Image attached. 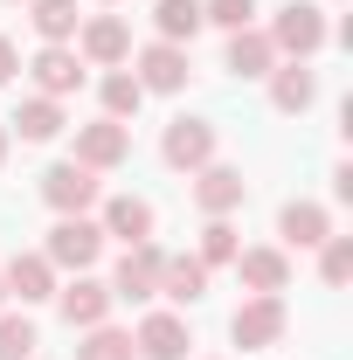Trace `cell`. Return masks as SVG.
<instances>
[{"mask_svg": "<svg viewBox=\"0 0 353 360\" xmlns=\"http://www.w3.org/2000/svg\"><path fill=\"white\" fill-rule=\"evenodd\" d=\"M236 277L257 291V298H277L291 284V257L284 250H236Z\"/></svg>", "mask_w": 353, "mask_h": 360, "instance_id": "obj_15", "label": "cell"}, {"mask_svg": "<svg viewBox=\"0 0 353 360\" xmlns=\"http://www.w3.org/2000/svg\"><path fill=\"white\" fill-rule=\"evenodd\" d=\"M160 153H167V167H180V174H201V167H215V125L208 118H174L167 139H160Z\"/></svg>", "mask_w": 353, "mask_h": 360, "instance_id": "obj_6", "label": "cell"}, {"mask_svg": "<svg viewBox=\"0 0 353 360\" xmlns=\"http://www.w3.org/2000/svg\"><path fill=\"white\" fill-rule=\"evenodd\" d=\"M277 236H284L291 250H319V243L333 236V215H326L319 201H291V208L277 215Z\"/></svg>", "mask_w": 353, "mask_h": 360, "instance_id": "obj_19", "label": "cell"}, {"mask_svg": "<svg viewBox=\"0 0 353 360\" xmlns=\"http://www.w3.org/2000/svg\"><path fill=\"white\" fill-rule=\"evenodd\" d=\"M326 14L312 7V0H291V7H277V21H270V49L277 56H291V63H305V56H319L326 49Z\"/></svg>", "mask_w": 353, "mask_h": 360, "instance_id": "obj_1", "label": "cell"}, {"mask_svg": "<svg viewBox=\"0 0 353 360\" xmlns=\"http://www.w3.org/2000/svg\"><path fill=\"white\" fill-rule=\"evenodd\" d=\"M56 270H90L104 257V229L90 222V215H63V222L49 229V250H42Z\"/></svg>", "mask_w": 353, "mask_h": 360, "instance_id": "obj_3", "label": "cell"}, {"mask_svg": "<svg viewBox=\"0 0 353 360\" xmlns=\"http://www.w3.org/2000/svg\"><path fill=\"white\" fill-rule=\"evenodd\" d=\"M0 305H7V284H0Z\"/></svg>", "mask_w": 353, "mask_h": 360, "instance_id": "obj_32", "label": "cell"}, {"mask_svg": "<svg viewBox=\"0 0 353 360\" xmlns=\"http://www.w3.org/2000/svg\"><path fill=\"white\" fill-rule=\"evenodd\" d=\"M284 298H250V305H236V319H229V340L243 347V354H264V347H277L284 340Z\"/></svg>", "mask_w": 353, "mask_h": 360, "instance_id": "obj_5", "label": "cell"}, {"mask_svg": "<svg viewBox=\"0 0 353 360\" xmlns=\"http://www.w3.org/2000/svg\"><path fill=\"white\" fill-rule=\"evenodd\" d=\"M132 77H139V90H187V49L180 42H146Z\"/></svg>", "mask_w": 353, "mask_h": 360, "instance_id": "obj_11", "label": "cell"}, {"mask_svg": "<svg viewBox=\"0 0 353 360\" xmlns=\"http://www.w3.org/2000/svg\"><path fill=\"white\" fill-rule=\"evenodd\" d=\"M56 305H63V319H70V326H104V319H111V284H97V277H84V270H77V284H70V291H56Z\"/></svg>", "mask_w": 353, "mask_h": 360, "instance_id": "obj_16", "label": "cell"}, {"mask_svg": "<svg viewBox=\"0 0 353 360\" xmlns=\"http://www.w3.org/2000/svg\"><path fill=\"white\" fill-rule=\"evenodd\" d=\"M97 97H104V118H118V125H125V118H139V104H146V90H139L132 70H111Z\"/></svg>", "mask_w": 353, "mask_h": 360, "instance_id": "obj_24", "label": "cell"}, {"mask_svg": "<svg viewBox=\"0 0 353 360\" xmlns=\"http://www.w3.org/2000/svg\"><path fill=\"white\" fill-rule=\"evenodd\" d=\"M14 70H21V49H14V42H7V35H0V84H7Z\"/></svg>", "mask_w": 353, "mask_h": 360, "instance_id": "obj_30", "label": "cell"}, {"mask_svg": "<svg viewBox=\"0 0 353 360\" xmlns=\"http://www.w3.org/2000/svg\"><path fill=\"white\" fill-rule=\"evenodd\" d=\"M28 7H35L28 21H35V35H42V42H70V35L84 28V14H77V0H28Z\"/></svg>", "mask_w": 353, "mask_h": 360, "instance_id": "obj_23", "label": "cell"}, {"mask_svg": "<svg viewBox=\"0 0 353 360\" xmlns=\"http://www.w3.org/2000/svg\"><path fill=\"white\" fill-rule=\"evenodd\" d=\"M153 28H160V42H194L208 21H201V0H160L153 7Z\"/></svg>", "mask_w": 353, "mask_h": 360, "instance_id": "obj_22", "label": "cell"}, {"mask_svg": "<svg viewBox=\"0 0 353 360\" xmlns=\"http://www.w3.org/2000/svg\"><path fill=\"white\" fill-rule=\"evenodd\" d=\"M201 21H215V28H250L257 21V0H201Z\"/></svg>", "mask_w": 353, "mask_h": 360, "instance_id": "obj_29", "label": "cell"}, {"mask_svg": "<svg viewBox=\"0 0 353 360\" xmlns=\"http://www.w3.org/2000/svg\"><path fill=\"white\" fill-rule=\"evenodd\" d=\"M132 347H139V360H187L194 340H187V319H180V312H153L146 326H139Z\"/></svg>", "mask_w": 353, "mask_h": 360, "instance_id": "obj_12", "label": "cell"}, {"mask_svg": "<svg viewBox=\"0 0 353 360\" xmlns=\"http://www.w3.org/2000/svg\"><path fill=\"white\" fill-rule=\"evenodd\" d=\"M28 77L42 97H70V90H84V63H77V49L70 42H42L35 49V63H28Z\"/></svg>", "mask_w": 353, "mask_h": 360, "instance_id": "obj_8", "label": "cell"}, {"mask_svg": "<svg viewBox=\"0 0 353 360\" xmlns=\"http://www.w3.org/2000/svg\"><path fill=\"white\" fill-rule=\"evenodd\" d=\"M312 97H319V77H312L305 63H277L270 70V104L277 111H305Z\"/></svg>", "mask_w": 353, "mask_h": 360, "instance_id": "obj_21", "label": "cell"}, {"mask_svg": "<svg viewBox=\"0 0 353 360\" xmlns=\"http://www.w3.org/2000/svg\"><path fill=\"white\" fill-rule=\"evenodd\" d=\"M7 125H14V132L28 139V146H49V139L63 132L70 118H63V97H28V104H21V111L7 118Z\"/></svg>", "mask_w": 353, "mask_h": 360, "instance_id": "obj_20", "label": "cell"}, {"mask_svg": "<svg viewBox=\"0 0 353 360\" xmlns=\"http://www.w3.org/2000/svg\"><path fill=\"white\" fill-rule=\"evenodd\" d=\"M243 194H250V180L236 174V167H201V174H194V201H201V215H236Z\"/></svg>", "mask_w": 353, "mask_h": 360, "instance_id": "obj_14", "label": "cell"}, {"mask_svg": "<svg viewBox=\"0 0 353 360\" xmlns=\"http://www.w3.org/2000/svg\"><path fill=\"white\" fill-rule=\"evenodd\" d=\"M222 70L243 77V84H250V77H270V70H277L270 35H264V28H236V35H229V56H222Z\"/></svg>", "mask_w": 353, "mask_h": 360, "instance_id": "obj_13", "label": "cell"}, {"mask_svg": "<svg viewBox=\"0 0 353 360\" xmlns=\"http://www.w3.org/2000/svg\"><path fill=\"white\" fill-rule=\"evenodd\" d=\"M97 194H104V180L90 174V167H77V160H56V167L42 174V201L56 208V215H90Z\"/></svg>", "mask_w": 353, "mask_h": 360, "instance_id": "obj_2", "label": "cell"}, {"mask_svg": "<svg viewBox=\"0 0 353 360\" xmlns=\"http://www.w3.org/2000/svg\"><path fill=\"white\" fill-rule=\"evenodd\" d=\"M77 360H139V347H132V333H118V326H90Z\"/></svg>", "mask_w": 353, "mask_h": 360, "instance_id": "obj_25", "label": "cell"}, {"mask_svg": "<svg viewBox=\"0 0 353 360\" xmlns=\"http://www.w3.org/2000/svg\"><path fill=\"white\" fill-rule=\"evenodd\" d=\"M125 153H132V132H125L118 118L77 125V167H90V174H111V167H118Z\"/></svg>", "mask_w": 353, "mask_h": 360, "instance_id": "obj_7", "label": "cell"}, {"mask_svg": "<svg viewBox=\"0 0 353 360\" xmlns=\"http://www.w3.org/2000/svg\"><path fill=\"white\" fill-rule=\"evenodd\" d=\"M160 298L201 305V298H208V264H201V257H167V264H160Z\"/></svg>", "mask_w": 353, "mask_h": 360, "instance_id": "obj_18", "label": "cell"}, {"mask_svg": "<svg viewBox=\"0 0 353 360\" xmlns=\"http://www.w3.org/2000/svg\"><path fill=\"white\" fill-rule=\"evenodd\" d=\"M77 49H84V63H104V70H118V63L132 56V28H125L118 14H90L84 28H77Z\"/></svg>", "mask_w": 353, "mask_h": 360, "instance_id": "obj_10", "label": "cell"}, {"mask_svg": "<svg viewBox=\"0 0 353 360\" xmlns=\"http://www.w3.org/2000/svg\"><path fill=\"white\" fill-rule=\"evenodd\" d=\"M153 222H160L153 201H139V194H111L97 229H104V236H125V243H153Z\"/></svg>", "mask_w": 353, "mask_h": 360, "instance_id": "obj_17", "label": "cell"}, {"mask_svg": "<svg viewBox=\"0 0 353 360\" xmlns=\"http://www.w3.org/2000/svg\"><path fill=\"white\" fill-rule=\"evenodd\" d=\"M35 347H42V340H35V319L28 312L0 319V360H35Z\"/></svg>", "mask_w": 353, "mask_h": 360, "instance_id": "obj_26", "label": "cell"}, {"mask_svg": "<svg viewBox=\"0 0 353 360\" xmlns=\"http://www.w3.org/2000/svg\"><path fill=\"white\" fill-rule=\"evenodd\" d=\"M236 229H229V215H208V229H201V264L208 270H222V264H236Z\"/></svg>", "mask_w": 353, "mask_h": 360, "instance_id": "obj_27", "label": "cell"}, {"mask_svg": "<svg viewBox=\"0 0 353 360\" xmlns=\"http://www.w3.org/2000/svg\"><path fill=\"white\" fill-rule=\"evenodd\" d=\"M0 284H7V298L42 305V298H56V264H49L42 250H14V264L0 270Z\"/></svg>", "mask_w": 353, "mask_h": 360, "instance_id": "obj_9", "label": "cell"}, {"mask_svg": "<svg viewBox=\"0 0 353 360\" xmlns=\"http://www.w3.org/2000/svg\"><path fill=\"white\" fill-rule=\"evenodd\" d=\"M319 277L326 284H347L353 277V236H326L319 243Z\"/></svg>", "mask_w": 353, "mask_h": 360, "instance_id": "obj_28", "label": "cell"}, {"mask_svg": "<svg viewBox=\"0 0 353 360\" xmlns=\"http://www.w3.org/2000/svg\"><path fill=\"white\" fill-rule=\"evenodd\" d=\"M160 264H167L160 243H125V257H118V270H111V298H132V305L160 298Z\"/></svg>", "mask_w": 353, "mask_h": 360, "instance_id": "obj_4", "label": "cell"}, {"mask_svg": "<svg viewBox=\"0 0 353 360\" xmlns=\"http://www.w3.org/2000/svg\"><path fill=\"white\" fill-rule=\"evenodd\" d=\"M0 160H7V125H0Z\"/></svg>", "mask_w": 353, "mask_h": 360, "instance_id": "obj_31", "label": "cell"}]
</instances>
